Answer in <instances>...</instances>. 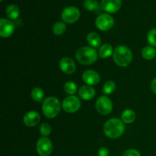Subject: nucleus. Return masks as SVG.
Here are the masks:
<instances>
[{"label": "nucleus", "mask_w": 156, "mask_h": 156, "mask_svg": "<svg viewBox=\"0 0 156 156\" xmlns=\"http://www.w3.org/2000/svg\"><path fill=\"white\" fill-rule=\"evenodd\" d=\"M87 41H88V44L94 48L99 47L101 44V39L100 36L95 32H91V33L88 34L87 36Z\"/></svg>", "instance_id": "obj_16"}, {"label": "nucleus", "mask_w": 156, "mask_h": 156, "mask_svg": "<svg viewBox=\"0 0 156 156\" xmlns=\"http://www.w3.org/2000/svg\"><path fill=\"white\" fill-rule=\"evenodd\" d=\"M66 30V25L65 23L61 22V21L56 22L53 27V32L56 35L62 34L65 33Z\"/></svg>", "instance_id": "obj_21"}, {"label": "nucleus", "mask_w": 156, "mask_h": 156, "mask_svg": "<svg viewBox=\"0 0 156 156\" xmlns=\"http://www.w3.org/2000/svg\"><path fill=\"white\" fill-rule=\"evenodd\" d=\"M122 156H141L140 152L137 151L136 149H128L123 152Z\"/></svg>", "instance_id": "obj_28"}, {"label": "nucleus", "mask_w": 156, "mask_h": 156, "mask_svg": "<svg viewBox=\"0 0 156 156\" xmlns=\"http://www.w3.org/2000/svg\"><path fill=\"white\" fill-rule=\"evenodd\" d=\"M79 94L83 100H91L95 95V90L90 85H84L79 88Z\"/></svg>", "instance_id": "obj_15"}, {"label": "nucleus", "mask_w": 156, "mask_h": 156, "mask_svg": "<svg viewBox=\"0 0 156 156\" xmlns=\"http://www.w3.org/2000/svg\"><path fill=\"white\" fill-rule=\"evenodd\" d=\"M121 0H101V7L110 13H115L121 7Z\"/></svg>", "instance_id": "obj_11"}, {"label": "nucleus", "mask_w": 156, "mask_h": 156, "mask_svg": "<svg viewBox=\"0 0 156 156\" xmlns=\"http://www.w3.org/2000/svg\"><path fill=\"white\" fill-rule=\"evenodd\" d=\"M1 1H2V0H1Z\"/></svg>", "instance_id": "obj_31"}, {"label": "nucleus", "mask_w": 156, "mask_h": 156, "mask_svg": "<svg viewBox=\"0 0 156 156\" xmlns=\"http://www.w3.org/2000/svg\"><path fill=\"white\" fill-rule=\"evenodd\" d=\"M76 57L78 62L83 65H91L98 58V53L94 48L90 47H82L76 51Z\"/></svg>", "instance_id": "obj_3"}, {"label": "nucleus", "mask_w": 156, "mask_h": 156, "mask_svg": "<svg viewBox=\"0 0 156 156\" xmlns=\"http://www.w3.org/2000/svg\"><path fill=\"white\" fill-rule=\"evenodd\" d=\"M40 132H41V134L43 136L46 137L50 135V133H51V127H50L48 123H43L41 126V128H40Z\"/></svg>", "instance_id": "obj_27"}, {"label": "nucleus", "mask_w": 156, "mask_h": 156, "mask_svg": "<svg viewBox=\"0 0 156 156\" xmlns=\"http://www.w3.org/2000/svg\"><path fill=\"white\" fill-rule=\"evenodd\" d=\"M124 129L125 126L123 122L117 118L110 119L104 126V132L105 135L111 139L120 137L123 133Z\"/></svg>", "instance_id": "obj_1"}, {"label": "nucleus", "mask_w": 156, "mask_h": 156, "mask_svg": "<svg viewBox=\"0 0 156 156\" xmlns=\"http://www.w3.org/2000/svg\"><path fill=\"white\" fill-rule=\"evenodd\" d=\"M59 68L66 74H73L76 71V64L69 57H64L59 62Z\"/></svg>", "instance_id": "obj_12"}, {"label": "nucleus", "mask_w": 156, "mask_h": 156, "mask_svg": "<svg viewBox=\"0 0 156 156\" xmlns=\"http://www.w3.org/2000/svg\"><path fill=\"white\" fill-rule=\"evenodd\" d=\"M109 149L107 147H101L98 149V156H109Z\"/></svg>", "instance_id": "obj_29"}, {"label": "nucleus", "mask_w": 156, "mask_h": 156, "mask_svg": "<svg viewBox=\"0 0 156 156\" xmlns=\"http://www.w3.org/2000/svg\"><path fill=\"white\" fill-rule=\"evenodd\" d=\"M113 57L115 63L121 67L128 66L133 59L131 50L126 46H119L114 50Z\"/></svg>", "instance_id": "obj_2"}, {"label": "nucleus", "mask_w": 156, "mask_h": 156, "mask_svg": "<svg viewBox=\"0 0 156 156\" xmlns=\"http://www.w3.org/2000/svg\"><path fill=\"white\" fill-rule=\"evenodd\" d=\"M19 9L15 5H10L6 9V15L11 19H17L19 16Z\"/></svg>", "instance_id": "obj_19"}, {"label": "nucleus", "mask_w": 156, "mask_h": 156, "mask_svg": "<svg viewBox=\"0 0 156 156\" xmlns=\"http://www.w3.org/2000/svg\"><path fill=\"white\" fill-rule=\"evenodd\" d=\"M95 107L99 114L102 115H108L112 111V101L106 96H101L96 101Z\"/></svg>", "instance_id": "obj_5"}, {"label": "nucleus", "mask_w": 156, "mask_h": 156, "mask_svg": "<svg viewBox=\"0 0 156 156\" xmlns=\"http://www.w3.org/2000/svg\"><path fill=\"white\" fill-rule=\"evenodd\" d=\"M113 53V49L112 46L110 45V44H104L103 46L101 47V48L99 49L98 54L103 59H106V58L110 57L111 56V54Z\"/></svg>", "instance_id": "obj_18"}, {"label": "nucleus", "mask_w": 156, "mask_h": 156, "mask_svg": "<svg viewBox=\"0 0 156 156\" xmlns=\"http://www.w3.org/2000/svg\"><path fill=\"white\" fill-rule=\"evenodd\" d=\"M84 6L88 11H97L99 9L98 2L97 0H85Z\"/></svg>", "instance_id": "obj_23"}, {"label": "nucleus", "mask_w": 156, "mask_h": 156, "mask_svg": "<svg viewBox=\"0 0 156 156\" xmlns=\"http://www.w3.org/2000/svg\"><path fill=\"white\" fill-rule=\"evenodd\" d=\"M142 56L145 59L151 60L156 56V50L152 47H146L142 50Z\"/></svg>", "instance_id": "obj_20"}, {"label": "nucleus", "mask_w": 156, "mask_h": 156, "mask_svg": "<svg viewBox=\"0 0 156 156\" xmlns=\"http://www.w3.org/2000/svg\"><path fill=\"white\" fill-rule=\"evenodd\" d=\"M44 91L41 88H35L31 91V97L34 101L37 102L42 101L44 98Z\"/></svg>", "instance_id": "obj_22"}, {"label": "nucleus", "mask_w": 156, "mask_h": 156, "mask_svg": "<svg viewBox=\"0 0 156 156\" xmlns=\"http://www.w3.org/2000/svg\"><path fill=\"white\" fill-rule=\"evenodd\" d=\"M81 107V101L76 96L70 95L62 101V108L67 113H75Z\"/></svg>", "instance_id": "obj_8"}, {"label": "nucleus", "mask_w": 156, "mask_h": 156, "mask_svg": "<svg viewBox=\"0 0 156 156\" xmlns=\"http://www.w3.org/2000/svg\"><path fill=\"white\" fill-rule=\"evenodd\" d=\"M64 91L66 94H74L77 91V86L73 82H68L64 85Z\"/></svg>", "instance_id": "obj_25"}, {"label": "nucleus", "mask_w": 156, "mask_h": 156, "mask_svg": "<svg viewBox=\"0 0 156 156\" xmlns=\"http://www.w3.org/2000/svg\"><path fill=\"white\" fill-rule=\"evenodd\" d=\"M37 152L41 156H49L53 151V144L47 137H41L37 142Z\"/></svg>", "instance_id": "obj_6"}, {"label": "nucleus", "mask_w": 156, "mask_h": 156, "mask_svg": "<svg viewBox=\"0 0 156 156\" xmlns=\"http://www.w3.org/2000/svg\"><path fill=\"white\" fill-rule=\"evenodd\" d=\"M41 120L40 114L36 111H29L24 117V123L26 126L32 127L37 124Z\"/></svg>", "instance_id": "obj_14"}, {"label": "nucleus", "mask_w": 156, "mask_h": 156, "mask_svg": "<svg viewBox=\"0 0 156 156\" xmlns=\"http://www.w3.org/2000/svg\"><path fill=\"white\" fill-rule=\"evenodd\" d=\"M15 26L13 23L8 19L2 18L0 20V35L2 37L6 38L13 34Z\"/></svg>", "instance_id": "obj_10"}, {"label": "nucleus", "mask_w": 156, "mask_h": 156, "mask_svg": "<svg viewBox=\"0 0 156 156\" xmlns=\"http://www.w3.org/2000/svg\"><path fill=\"white\" fill-rule=\"evenodd\" d=\"M148 41L152 46L156 47V28L151 29L148 33Z\"/></svg>", "instance_id": "obj_26"}, {"label": "nucleus", "mask_w": 156, "mask_h": 156, "mask_svg": "<svg viewBox=\"0 0 156 156\" xmlns=\"http://www.w3.org/2000/svg\"><path fill=\"white\" fill-rule=\"evenodd\" d=\"M82 79L88 85H94L100 82V76L94 70H86L82 74Z\"/></svg>", "instance_id": "obj_13"}, {"label": "nucleus", "mask_w": 156, "mask_h": 156, "mask_svg": "<svg viewBox=\"0 0 156 156\" xmlns=\"http://www.w3.org/2000/svg\"><path fill=\"white\" fill-rule=\"evenodd\" d=\"M151 90L152 92L156 94V78L152 80V83H151Z\"/></svg>", "instance_id": "obj_30"}, {"label": "nucleus", "mask_w": 156, "mask_h": 156, "mask_svg": "<svg viewBox=\"0 0 156 156\" xmlns=\"http://www.w3.org/2000/svg\"><path fill=\"white\" fill-rule=\"evenodd\" d=\"M122 120L126 123H132L136 119V113L133 110L126 109L122 113Z\"/></svg>", "instance_id": "obj_17"}, {"label": "nucleus", "mask_w": 156, "mask_h": 156, "mask_svg": "<svg viewBox=\"0 0 156 156\" xmlns=\"http://www.w3.org/2000/svg\"><path fill=\"white\" fill-rule=\"evenodd\" d=\"M116 84L113 81H108L103 87V92L105 94H111L115 91Z\"/></svg>", "instance_id": "obj_24"}, {"label": "nucleus", "mask_w": 156, "mask_h": 156, "mask_svg": "<svg viewBox=\"0 0 156 156\" xmlns=\"http://www.w3.org/2000/svg\"><path fill=\"white\" fill-rule=\"evenodd\" d=\"M42 111L47 118H54L60 111L59 101L55 97L47 98L43 102Z\"/></svg>", "instance_id": "obj_4"}, {"label": "nucleus", "mask_w": 156, "mask_h": 156, "mask_svg": "<svg viewBox=\"0 0 156 156\" xmlns=\"http://www.w3.org/2000/svg\"><path fill=\"white\" fill-rule=\"evenodd\" d=\"M114 18L108 14H101L95 20V25L99 30H108L114 25Z\"/></svg>", "instance_id": "obj_9"}, {"label": "nucleus", "mask_w": 156, "mask_h": 156, "mask_svg": "<svg viewBox=\"0 0 156 156\" xmlns=\"http://www.w3.org/2000/svg\"><path fill=\"white\" fill-rule=\"evenodd\" d=\"M61 16H62V20L66 23L73 24V23L78 21V19L79 18V17H80V12H79V9L77 7L69 6V7L66 8L62 11Z\"/></svg>", "instance_id": "obj_7"}]
</instances>
